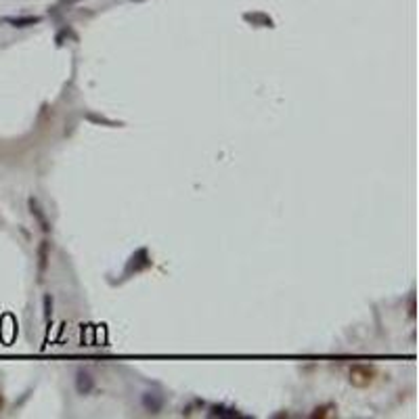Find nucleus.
<instances>
[{"instance_id":"obj_1","label":"nucleus","mask_w":419,"mask_h":419,"mask_svg":"<svg viewBox=\"0 0 419 419\" xmlns=\"http://www.w3.org/2000/svg\"><path fill=\"white\" fill-rule=\"evenodd\" d=\"M377 377V369L373 365H354L350 369V382L356 388H367Z\"/></svg>"},{"instance_id":"obj_4","label":"nucleus","mask_w":419,"mask_h":419,"mask_svg":"<svg viewBox=\"0 0 419 419\" xmlns=\"http://www.w3.org/2000/svg\"><path fill=\"white\" fill-rule=\"evenodd\" d=\"M75 388H78L80 394H90L95 390V380H92V375L86 373V371H80L78 377H75Z\"/></svg>"},{"instance_id":"obj_7","label":"nucleus","mask_w":419,"mask_h":419,"mask_svg":"<svg viewBox=\"0 0 419 419\" xmlns=\"http://www.w3.org/2000/svg\"><path fill=\"white\" fill-rule=\"evenodd\" d=\"M210 415H220V417H235L237 415V411L235 409H224V407H214L210 411Z\"/></svg>"},{"instance_id":"obj_2","label":"nucleus","mask_w":419,"mask_h":419,"mask_svg":"<svg viewBox=\"0 0 419 419\" xmlns=\"http://www.w3.org/2000/svg\"><path fill=\"white\" fill-rule=\"evenodd\" d=\"M4 23L13 25V28H30V25H36L42 21L40 15H19V17H4Z\"/></svg>"},{"instance_id":"obj_3","label":"nucleus","mask_w":419,"mask_h":419,"mask_svg":"<svg viewBox=\"0 0 419 419\" xmlns=\"http://www.w3.org/2000/svg\"><path fill=\"white\" fill-rule=\"evenodd\" d=\"M28 206H30V212H32V216L36 218V220L40 222V226H42V231L44 233H48L50 231V224H48V220H46V214H44V210L40 208V204H38V199L36 197H30L28 199Z\"/></svg>"},{"instance_id":"obj_8","label":"nucleus","mask_w":419,"mask_h":419,"mask_svg":"<svg viewBox=\"0 0 419 419\" xmlns=\"http://www.w3.org/2000/svg\"><path fill=\"white\" fill-rule=\"evenodd\" d=\"M50 314H53V296H48V293H46V296H44V318H46V321L50 318Z\"/></svg>"},{"instance_id":"obj_5","label":"nucleus","mask_w":419,"mask_h":419,"mask_svg":"<svg viewBox=\"0 0 419 419\" xmlns=\"http://www.w3.org/2000/svg\"><path fill=\"white\" fill-rule=\"evenodd\" d=\"M162 405H164V398L159 396V394H153V392L142 394V407L151 411V413H157V411L162 409Z\"/></svg>"},{"instance_id":"obj_6","label":"nucleus","mask_w":419,"mask_h":419,"mask_svg":"<svg viewBox=\"0 0 419 419\" xmlns=\"http://www.w3.org/2000/svg\"><path fill=\"white\" fill-rule=\"evenodd\" d=\"M38 275H40V279L44 277L46 273V264H48V241H42L40 243V247H38Z\"/></svg>"}]
</instances>
